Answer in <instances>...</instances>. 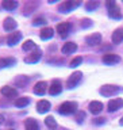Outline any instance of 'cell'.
<instances>
[{"label":"cell","mask_w":123,"mask_h":130,"mask_svg":"<svg viewBox=\"0 0 123 130\" xmlns=\"http://www.w3.org/2000/svg\"><path fill=\"white\" fill-rule=\"evenodd\" d=\"M76 111H77V103L76 102H64L58 108V112L62 114V115H71V114L76 112Z\"/></svg>","instance_id":"6da1fadb"},{"label":"cell","mask_w":123,"mask_h":130,"mask_svg":"<svg viewBox=\"0 0 123 130\" xmlns=\"http://www.w3.org/2000/svg\"><path fill=\"white\" fill-rule=\"evenodd\" d=\"M107 8H108V15L110 18L112 19H122V12H120V8L119 6L115 3V2H107Z\"/></svg>","instance_id":"7a4b0ae2"},{"label":"cell","mask_w":123,"mask_h":130,"mask_svg":"<svg viewBox=\"0 0 123 130\" xmlns=\"http://www.w3.org/2000/svg\"><path fill=\"white\" fill-rule=\"evenodd\" d=\"M80 4L81 3L79 2V0H68V2H64L62 4H61L60 8H58V11L64 12V14H68V12H71V11L75 10V8H77Z\"/></svg>","instance_id":"3957f363"},{"label":"cell","mask_w":123,"mask_h":130,"mask_svg":"<svg viewBox=\"0 0 123 130\" xmlns=\"http://www.w3.org/2000/svg\"><path fill=\"white\" fill-rule=\"evenodd\" d=\"M119 92V87H116V85H111V84H106L103 87L100 88V93L103 96H114L116 95V93Z\"/></svg>","instance_id":"277c9868"},{"label":"cell","mask_w":123,"mask_h":130,"mask_svg":"<svg viewBox=\"0 0 123 130\" xmlns=\"http://www.w3.org/2000/svg\"><path fill=\"white\" fill-rule=\"evenodd\" d=\"M81 79H83V73L81 72H75V73H72L71 76H69V79L66 81V87L68 88H75L77 84L81 81Z\"/></svg>","instance_id":"5b68a950"},{"label":"cell","mask_w":123,"mask_h":130,"mask_svg":"<svg viewBox=\"0 0 123 130\" xmlns=\"http://www.w3.org/2000/svg\"><path fill=\"white\" fill-rule=\"evenodd\" d=\"M101 61L106 64V65H114V64H118L120 61V57L118 54H114V53H106L101 57Z\"/></svg>","instance_id":"8992f818"},{"label":"cell","mask_w":123,"mask_h":130,"mask_svg":"<svg viewBox=\"0 0 123 130\" xmlns=\"http://www.w3.org/2000/svg\"><path fill=\"white\" fill-rule=\"evenodd\" d=\"M41 57H42V52H41V49H35V52L30 53L26 58H24V62L26 64H35L41 60Z\"/></svg>","instance_id":"52a82bcc"},{"label":"cell","mask_w":123,"mask_h":130,"mask_svg":"<svg viewBox=\"0 0 123 130\" xmlns=\"http://www.w3.org/2000/svg\"><path fill=\"white\" fill-rule=\"evenodd\" d=\"M122 107H123V99H120V98L111 99L108 102V104H107V110L110 112H114V111H116V110H119Z\"/></svg>","instance_id":"ba28073f"},{"label":"cell","mask_w":123,"mask_h":130,"mask_svg":"<svg viewBox=\"0 0 123 130\" xmlns=\"http://www.w3.org/2000/svg\"><path fill=\"white\" fill-rule=\"evenodd\" d=\"M20 39H22V32L20 31H14L7 37V45L8 46H15L16 43H19Z\"/></svg>","instance_id":"9c48e42d"},{"label":"cell","mask_w":123,"mask_h":130,"mask_svg":"<svg viewBox=\"0 0 123 130\" xmlns=\"http://www.w3.org/2000/svg\"><path fill=\"white\" fill-rule=\"evenodd\" d=\"M71 28H72V24L71 23L64 22V23H60L58 26H57V32H58L62 38H65V37L71 32Z\"/></svg>","instance_id":"30bf717a"},{"label":"cell","mask_w":123,"mask_h":130,"mask_svg":"<svg viewBox=\"0 0 123 130\" xmlns=\"http://www.w3.org/2000/svg\"><path fill=\"white\" fill-rule=\"evenodd\" d=\"M61 92H62V84H61L60 80H54L51 83L50 88H49V93L51 96H56V95H60Z\"/></svg>","instance_id":"8fae6325"},{"label":"cell","mask_w":123,"mask_h":130,"mask_svg":"<svg viewBox=\"0 0 123 130\" xmlns=\"http://www.w3.org/2000/svg\"><path fill=\"white\" fill-rule=\"evenodd\" d=\"M87 43L89 46H96V45L101 43V34L99 32H93V34L87 37Z\"/></svg>","instance_id":"7c38bea8"},{"label":"cell","mask_w":123,"mask_h":130,"mask_svg":"<svg viewBox=\"0 0 123 130\" xmlns=\"http://www.w3.org/2000/svg\"><path fill=\"white\" fill-rule=\"evenodd\" d=\"M88 108H89V111H91L92 114H95V115H96V114H100L101 111H103L104 106H103V103H100V102L93 100V102H91V103H89Z\"/></svg>","instance_id":"4fadbf2b"},{"label":"cell","mask_w":123,"mask_h":130,"mask_svg":"<svg viewBox=\"0 0 123 130\" xmlns=\"http://www.w3.org/2000/svg\"><path fill=\"white\" fill-rule=\"evenodd\" d=\"M46 88H47L46 81H38V83L34 85V93L42 96V95H45V92H46Z\"/></svg>","instance_id":"5bb4252c"},{"label":"cell","mask_w":123,"mask_h":130,"mask_svg":"<svg viewBox=\"0 0 123 130\" xmlns=\"http://www.w3.org/2000/svg\"><path fill=\"white\" fill-rule=\"evenodd\" d=\"M0 92H2V95H4L6 98H16L18 96V91H16L14 87H8V85L3 87L0 89Z\"/></svg>","instance_id":"9a60e30c"},{"label":"cell","mask_w":123,"mask_h":130,"mask_svg":"<svg viewBox=\"0 0 123 130\" xmlns=\"http://www.w3.org/2000/svg\"><path fill=\"white\" fill-rule=\"evenodd\" d=\"M16 26H18V23H16L15 19H12V18H6V19H4V22H3V28L6 31L15 30Z\"/></svg>","instance_id":"2e32d148"},{"label":"cell","mask_w":123,"mask_h":130,"mask_svg":"<svg viewBox=\"0 0 123 130\" xmlns=\"http://www.w3.org/2000/svg\"><path fill=\"white\" fill-rule=\"evenodd\" d=\"M49 110H50V102L39 100L38 103H37V111H38L39 114H45V112H47Z\"/></svg>","instance_id":"e0dca14e"},{"label":"cell","mask_w":123,"mask_h":130,"mask_svg":"<svg viewBox=\"0 0 123 130\" xmlns=\"http://www.w3.org/2000/svg\"><path fill=\"white\" fill-rule=\"evenodd\" d=\"M61 50H62V53H64V54H66V56L68 54H73V53L77 50V45L75 42H66L62 46Z\"/></svg>","instance_id":"ac0fdd59"},{"label":"cell","mask_w":123,"mask_h":130,"mask_svg":"<svg viewBox=\"0 0 123 130\" xmlns=\"http://www.w3.org/2000/svg\"><path fill=\"white\" fill-rule=\"evenodd\" d=\"M112 42L115 45H119L123 42V28H116L115 31L112 32V37H111Z\"/></svg>","instance_id":"d6986e66"},{"label":"cell","mask_w":123,"mask_h":130,"mask_svg":"<svg viewBox=\"0 0 123 130\" xmlns=\"http://www.w3.org/2000/svg\"><path fill=\"white\" fill-rule=\"evenodd\" d=\"M53 35H54V30H53L51 27H45L43 30H41V39H43V41H47V39H50L53 38Z\"/></svg>","instance_id":"ffe728a7"},{"label":"cell","mask_w":123,"mask_h":130,"mask_svg":"<svg viewBox=\"0 0 123 130\" xmlns=\"http://www.w3.org/2000/svg\"><path fill=\"white\" fill-rule=\"evenodd\" d=\"M16 64V60L14 57H6V58H0V69L2 68H8V67H14Z\"/></svg>","instance_id":"44dd1931"},{"label":"cell","mask_w":123,"mask_h":130,"mask_svg":"<svg viewBox=\"0 0 123 130\" xmlns=\"http://www.w3.org/2000/svg\"><path fill=\"white\" fill-rule=\"evenodd\" d=\"M24 127H26V130H39V125L35 119L28 118V119L24 121Z\"/></svg>","instance_id":"7402d4cb"},{"label":"cell","mask_w":123,"mask_h":130,"mask_svg":"<svg viewBox=\"0 0 123 130\" xmlns=\"http://www.w3.org/2000/svg\"><path fill=\"white\" fill-rule=\"evenodd\" d=\"M2 7L7 11H12L18 7V2H15V0H4L2 3Z\"/></svg>","instance_id":"603a6c76"},{"label":"cell","mask_w":123,"mask_h":130,"mask_svg":"<svg viewBox=\"0 0 123 130\" xmlns=\"http://www.w3.org/2000/svg\"><path fill=\"white\" fill-rule=\"evenodd\" d=\"M28 103H30V99H28V98H26V96L18 98V99L15 100V106H16V107H19V108L26 107V106H28Z\"/></svg>","instance_id":"cb8c5ba5"},{"label":"cell","mask_w":123,"mask_h":130,"mask_svg":"<svg viewBox=\"0 0 123 130\" xmlns=\"http://www.w3.org/2000/svg\"><path fill=\"white\" fill-rule=\"evenodd\" d=\"M22 49H23L24 52H30V50H32V49H37V46H35L34 41L28 39V41H26V42L23 43V46H22Z\"/></svg>","instance_id":"d4e9b609"},{"label":"cell","mask_w":123,"mask_h":130,"mask_svg":"<svg viewBox=\"0 0 123 130\" xmlns=\"http://www.w3.org/2000/svg\"><path fill=\"white\" fill-rule=\"evenodd\" d=\"M45 125H46L47 127H50V129H56L57 127V122H56V119L53 117H46L45 118Z\"/></svg>","instance_id":"484cf974"},{"label":"cell","mask_w":123,"mask_h":130,"mask_svg":"<svg viewBox=\"0 0 123 130\" xmlns=\"http://www.w3.org/2000/svg\"><path fill=\"white\" fill-rule=\"evenodd\" d=\"M97 7H99V2H97V0H91V2H88L85 4L87 11H95Z\"/></svg>","instance_id":"4316f807"},{"label":"cell","mask_w":123,"mask_h":130,"mask_svg":"<svg viewBox=\"0 0 123 130\" xmlns=\"http://www.w3.org/2000/svg\"><path fill=\"white\" fill-rule=\"evenodd\" d=\"M46 23H47L46 19L42 18V16H38V18H35L32 20V24H34V26H45Z\"/></svg>","instance_id":"83f0119b"},{"label":"cell","mask_w":123,"mask_h":130,"mask_svg":"<svg viewBox=\"0 0 123 130\" xmlns=\"http://www.w3.org/2000/svg\"><path fill=\"white\" fill-rule=\"evenodd\" d=\"M83 62V57H75V58H73L72 61H71V65H69V67L71 68H76V67H79V65Z\"/></svg>","instance_id":"f1b7e54d"},{"label":"cell","mask_w":123,"mask_h":130,"mask_svg":"<svg viewBox=\"0 0 123 130\" xmlns=\"http://www.w3.org/2000/svg\"><path fill=\"white\" fill-rule=\"evenodd\" d=\"M84 118H85V112H84V111H77V114H76V121H77V123H83Z\"/></svg>","instance_id":"f546056e"},{"label":"cell","mask_w":123,"mask_h":130,"mask_svg":"<svg viewBox=\"0 0 123 130\" xmlns=\"http://www.w3.org/2000/svg\"><path fill=\"white\" fill-rule=\"evenodd\" d=\"M91 26H92L91 19H84L83 22H81V27L83 28H87V27H91Z\"/></svg>","instance_id":"4dcf8cb0"},{"label":"cell","mask_w":123,"mask_h":130,"mask_svg":"<svg viewBox=\"0 0 123 130\" xmlns=\"http://www.w3.org/2000/svg\"><path fill=\"white\" fill-rule=\"evenodd\" d=\"M28 81V79L27 77H23V76H20V77H18V79H16V83H19L20 85H24Z\"/></svg>","instance_id":"1f68e13d"},{"label":"cell","mask_w":123,"mask_h":130,"mask_svg":"<svg viewBox=\"0 0 123 130\" xmlns=\"http://www.w3.org/2000/svg\"><path fill=\"white\" fill-rule=\"evenodd\" d=\"M93 122H95L96 125H103V123H106V118H96Z\"/></svg>","instance_id":"d6a6232c"},{"label":"cell","mask_w":123,"mask_h":130,"mask_svg":"<svg viewBox=\"0 0 123 130\" xmlns=\"http://www.w3.org/2000/svg\"><path fill=\"white\" fill-rule=\"evenodd\" d=\"M3 122H4V117L2 115V114H0V125H2V123H3Z\"/></svg>","instance_id":"836d02e7"},{"label":"cell","mask_w":123,"mask_h":130,"mask_svg":"<svg viewBox=\"0 0 123 130\" xmlns=\"http://www.w3.org/2000/svg\"><path fill=\"white\" fill-rule=\"evenodd\" d=\"M119 123H120V125H122V126H123V118H122V119H120V121H119Z\"/></svg>","instance_id":"e575fe53"},{"label":"cell","mask_w":123,"mask_h":130,"mask_svg":"<svg viewBox=\"0 0 123 130\" xmlns=\"http://www.w3.org/2000/svg\"><path fill=\"white\" fill-rule=\"evenodd\" d=\"M62 130H66V129H62Z\"/></svg>","instance_id":"d590c367"},{"label":"cell","mask_w":123,"mask_h":130,"mask_svg":"<svg viewBox=\"0 0 123 130\" xmlns=\"http://www.w3.org/2000/svg\"><path fill=\"white\" fill-rule=\"evenodd\" d=\"M10 130H12V129H10Z\"/></svg>","instance_id":"8d00e7d4"}]
</instances>
